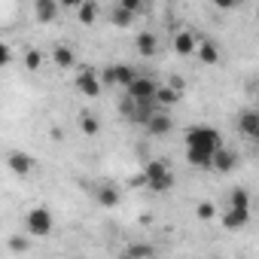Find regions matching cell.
<instances>
[{
    "label": "cell",
    "instance_id": "cell-17",
    "mask_svg": "<svg viewBox=\"0 0 259 259\" xmlns=\"http://www.w3.org/2000/svg\"><path fill=\"white\" fill-rule=\"evenodd\" d=\"M195 52H198V58H201L204 64H217V61H220V46H217L213 40L198 43V46H195Z\"/></svg>",
    "mask_w": 259,
    "mask_h": 259
},
{
    "label": "cell",
    "instance_id": "cell-21",
    "mask_svg": "<svg viewBox=\"0 0 259 259\" xmlns=\"http://www.w3.org/2000/svg\"><path fill=\"white\" fill-rule=\"evenodd\" d=\"M98 201H101L104 207H113V204L119 201V192H116V186H101V189H98Z\"/></svg>",
    "mask_w": 259,
    "mask_h": 259
},
{
    "label": "cell",
    "instance_id": "cell-23",
    "mask_svg": "<svg viewBox=\"0 0 259 259\" xmlns=\"http://www.w3.org/2000/svg\"><path fill=\"white\" fill-rule=\"evenodd\" d=\"M125 253H132L135 259H153V253H156V250H153V247H147V244H138V247H128Z\"/></svg>",
    "mask_w": 259,
    "mask_h": 259
},
{
    "label": "cell",
    "instance_id": "cell-8",
    "mask_svg": "<svg viewBox=\"0 0 259 259\" xmlns=\"http://www.w3.org/2000/svg\"><path fill=\"white\" fill-rule=\"evenodd\" d=\"M76 89L85 95V98H98L101 95V76H98V70H82V73H76Z\"/></svg>",
    "mask_w": 259,
    "mask_h": 259
},
{
    "label": "cell",
    "instance_id": "cell-27",
    "mask_svg": "<svg viewBox=\"0 0 259 259\" xmlns=\"http://www.w3.org/2000/svg\"><path fill=\"white\" fill-rule=\"evenodd\" d=\"M13 64V46L0 40V67H10Z\"/></svg>",
    "mask_w": 259,
    "mask_h": 259
},
{
    "label": "cell",
    "instance_id": "cell-11",
    "mask_svg": "<svg viewBox=\"0 0 259 259\" xmlns=\"http://www.w3.org/2000/svg\"><path fill=\"white\" fill-rule=\"evenodd\" d=\"M177 101H180V89H174V85H159V89H156V98H153L156 110H168V107H174Z\"/></svg>",
    "mask_w": 259,
    "mask_h": 259
},
{
    "label": "cell",
    "instance_id": "cell-14",
    "mask_svg": "<svg viewBox=\"0 0 259 259\" xmlns=\"http://www.w3.org/2000/svg\"><path fill=\"white\" fill-rule=\"evenodd\" d=\"M135 49H138L141 55H147V58H150V55H156V52H159V37H156L153 31H141V34L135 37Z\"/></svg>",
    "mask_w": 259,
    "mask_h": 259
},
{
    "label": "cell",
    "instance_id": "cell-10",
    "mask_svg": "<svg viewBox=\"0 0 259 259\" xmlns=\"http://www.w3.org/2000/svg\"><path fill=\"white\" fill-rule=\"evenodd\" d=\"M238 128H241V135H247V138H259V113L253 107L244 110L238 116Z\"/></svg>",
    "mask_w": 259,
    "mask_h": 259
},
{
    "label": "cell",
    "instance_id": "cell-7",
    "mask_svg": "<svg viewBox=\"0 0 259 259\" xmlns=\"http://www.w3.org/2000/svg\"><path fill=\"white\" fill-rule=\"evenodd\" d=\"M144 128H147L153 138H162V135H168L171 128H174V119H171V113H168V110H156Z\"/></svg>",
    "mask_w": 259,
    "mask_h": 259
},
{
    "label": "cell",
    "instance_id": "cell-6",
    "mask_svg": "<svg viewBox=\"0 0 259 259\" xmlns=\"http://www.w3.org/2000/svg\"><path fill=\"white\" fill-rule=\"evenodd\" d=\"M7 165H10V171H13V174L28 177V174H34L37 159H34V156H28V153H22V150H13V153L7 156Z\"/></svg>",
    "mask_w": 259,
    "mask_h": 259
},
{
    "label": "cell",
    "instance_id": "cell-13",
    "mask_svg": "<svg viewBox=\"0 0 259 259\" xmlns=\"http://www.w3.org/2000/svg\"><path fill=\"white\" fill-rule=\"evenodd\" d=\"M171 46H174V52H177V55H192V52H195V46H198V40H195V34H192V31H177Z\"/></svg>",
    "mask_w": 259,
    "mask_h": 259
},
{
    "label": "cell",
    "instance_id": "cell-9",
    "mask_svg": "<svg viewBox=\"0 0 259 259\" xmlns=\"http://www.w3.org/2000/svg\"><path fill=\"white\" fill-rule=\"evenodd\" d=\"M235 165H238V156H235L229 147H220V150L213 153V159H210V171H220V174L232 171Z\"/></svg>",
    "mask_w": 259,
    "mask_h": 259
},
{
    "label": "cell",
    "instance_id": "cell-5",
    "mask_svg": "<svg viewBox=\"0 0 259 259\" xmlns=\"http://www.w3.org/2000/svg\"><path fill=\"white\" fill-rule=\"evenodd\" d=\"M25 226H28V232H31L34 238H46V235L52 232V226H55L52 210H49V207H31L28 217H25Z\"/></svg>",
    "mask_w": 259,
    "mask_h": 259
},
{
    "label": "cell",
    "instance_id": "cell-18",
    "mask_svg": "<svg viewBox=\"0 0 259 259\" xmlns=\"http://www.w3.org/2000/svg\"><path fill=\"white\" fill-rule=\"evenodd\" d=\"M110 22H113L116 28H128V25H135V16L128 13L125 7H119V4H116V7L110 10Z\"/></svg>",
    "mask_w": 259,
    "mask_h": 259
},
{
    "label": "cell",
    "instance_id": "cell-26",
    "mask_svg": "<svg viewBox=\"0 0 259 259\" xmlns=\"http://www.w3.org/2000/svg\"><path fill=\"white\" fill-rule=\"evenodd\" d=\"M28 247H31V241H28L25 235H13V238H10V250H16V253H25Z\"/></svg>",
    "mask_w": 259,
    "mask_h": 259
},
{
    "label": "cell",
    "instance_id": "cell-4",
    "mask_svg": "<svg viewBox=\"0 0 259 259\" xmlns=\"http://www.w3.org/2000/svg\"><path fill=\"white\" fill-rule=\"evenodd\" d=\"M98 76H101V85H122V89H128L132 79L138 76V70L132 64H107Z\"/></svg>",
    "mask_w": 259,
    "mask_h": 259
},
{
    "label": "cell",
    "instance_id": "cell-22",
    "mask_svg": "<svg viewBox=\"0 0 259 259\" xmlns=\"http://www.w3.org/2000/svg\"><path fill=\"white\" fill-rule=\"evenodd\" d=\"M43 64V52L40 49H25V67L28 70H40Z\"/></svg>",
    "mask_w": 259,
    "mask_h": 259
},
{
    "label": "cell",
    "instance_id": "cell-15",
    "mask_svg": "<svg viewBox=\"0 0 259 259\" xmlns=\"http://www.w3.org/2000/svg\"><path fill=\"white\" fill-rule=\"evenodd\" d=\"M58 13H61V7L55 4V0H37V4H34V16L40 22H55Z\"/></svg>",
    "mask_w": 259,
    "mask_h": 259
},
{
    "label": "cell",
    "instance_id": "cell-28",
    "mask_svg": "<svg viewBox=\"0 0 259 259\" xmlns=\"http://www.w3.org/2000/svg\"><path fill=\"white\" fill-rule=\"evenodd\" d=\"M119 259H135V256H132V253H122V256H119Z\"/></svg>",
    "mask_w": 259,
    "mask_h": 259
},
{
    "label": "cell",
    "instance_id": "cell-24",
    "mask_svg": "<svg viewBox=\"0 0 259 259\" xmlns=\"http://www.w3.org/2000/svg\"><path fill=\"white\" fill-rule=\"evenodd\" d=\"M232 207H250L247 189H232Z\"/></svg>",
    "mask_w": 259,
    "mask_h": 259
},
{
    "label": "cell",
    "instance_id": "cell-2",
    "mask_svg": "<svg viewBox=\"0 0 259 259\" xmlns=\"http://www.w3.org/2000/svg\"><path fill=\"white\" fill-rule=\"evenodd\" d=\"M144 183H147L153 192H168V189L174 186L171 165H168V162H162V159L147 162V168H144Z\"/></svg>",
    "mask_w": 259,
    "mask_h": 259
},
{
    "label": "cell",
    "instance_id": "cell-16",
    "mask_svg": "<svg viewBox=\"0 0 259 259\" xmlns=\"http://www.w3.org/2000/svg\"><path fill=\"white\" fill-rule=\"evenodd\" d=\"M52 61H55L58 67H64V70H67V67H73V64H76V52H73L70 46L58 43V46L52 49Z\"/></svg>",
    "mask_w": 259,
    "mask_h": 259
},
{
    "label": "cell",
    "instance_id": "cell-1",
    "mask_svg": "<svg viewBox=\"0 0 259 259\" xmlns=\"http://www.w3.org/2000/svg\"><path fill=\"white\" fill-rule=\"evenodd\" d=\"M220 147H226L223 135L210 125H192L186 132V159L195 168H210V159Z\"/></svg>",
    "mask_w": 259,
    "mask_h": 259
},
{
    "label": "cell",
    "instance_id": "cell-12",
    "mask_svg": "<svg viewBox=\"0 0 259 259\" xmlns=\"http://www.w3.org/2000/svg\"><path fill=\"white\" fill-rule=\"evenodd\" d=\"M250 223V207H229L223 213V226L226 229H244Z\"/></svg>",
    "mask_w": 259,
    "mask_h": 259
},
{
    "label": "cell",
    "instance_id": "cell-19",
    "mask_svg": "<svg viewBox=\"0 0 259 259\" xmlns=\"http://www.w3.org/2000/svg\"><path fill=\"white\" fill-rule=\"evenodd\" d=\"M76 13H79V22H82V25H92V22L98 19V4L85 0V4H79V7H76Z\"/></svg>",
    "mask_w": 259,
    "mask_h": 259
},
{
    "label": "cell",
    "instance_id": "cell-25",
    "mask_svg": "<svg viewBox=\"0 0 259 259\" xmlns=\"http://www.w3.org/2000/svg\"><path fill=\"white\" fill-rule=\"evenodd\" d=\"M195 213H198V220H204V223H207V220H213V217H217V207H213V201H201Z\"/></svg>",
    "mask_w": 259,
    "mask_h": 259
},
{
    "label": "cell",
    "instance_id": "cell-3",
    "mask_svg": "<svg viewBox=\"0 0 259 259\" xmlns=\"http://www.w3.org/2000/svg\"><path fill=\"white\" fill-rule=\"evenodd\" d=\"M156 89H159V82H156L153 76H147V73H138V76L132 79V85L125 89V95H128V101H135V104H153V98H156Z\"/></svg>",
    "mask_w": 259,
    "mask_h": 259
},
{
    "label": "cell",
    "instance_id": "cell-20",
    "mask_svg": "<svg viewBox=\"0 0 259 259\" xmlns=\"http://www.w3.org/2000/svg\"><path fill=\"white\" fill-rule=\"evenodd\" d=\"M79 128H82V135H98V132H101V122H98V116L82 113V116H79Z\"/></svg>",
    "mask_w": 259,
    "mask_h": 259
}]
</instances>
